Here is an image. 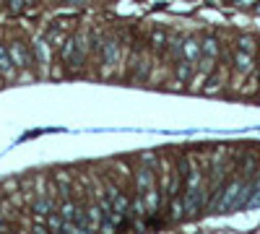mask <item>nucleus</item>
Returning a JSON list of instances; mask_svg holds the SVG:
<instances>
[{"label":"nucleus","mask_w":260,"mask_h":234,"mask_svg":"<svg viewBox=\"0 0 260 234\" xmlns=\"http://www.w3.org/2000/svg\"><path fill=\"white\" fill-rule=\"evenodd\" d=\"M8 52H11V60H13L16 68H31L34 65V57H31V52L24 42H11Z\"/></svg>","instance_id":"obj_1"},{"label":"nucleus","mask_w":260,"mask_h":234,"mask_svg":"<svg viewBox=\"0 0 260 234\" xmlns=\"http://www.w3.org/2000/svg\"><path fill=\"white\" fill-rule=\"evenodd\" d=\"M107 190H110V193H107V198H110L112 200V208H115V214L117 216H130V200L120 193V190L115 187V185H110V187H107Z\"/></svg>","instance_id":"obj_2"},{"label":"nucleus","mask_w":260,"mask_h":234,"mask_svg":"<svg viewBox=\"0 0 260 234\" xmlns=\"http://www.w3.org/2000/svg\"><path fill=\"white\" fill-rule=\"evenodd\" d=\"M156 182H154V172H151L148 166H141L138 172H136V193L138 195H143L148 187H154Z\"/></svg>","instance_id":"obj_3"},{"label":"nucleus","mask_w":260,"mask_h":234,"mask_svg":"<svg viewBox=\"0 0 260 234\" xmlns=\"http://www.w3.org/2000/svg\"><path fill=\"white\" fill-rule=\"evenodd\" d=\"M180 50H182V57L185 60H190V62H198L201 60V42L198 39H185L182 45H180Z\"/></svg>","instance_id":"obj_4"},{"label":"nucleus","mask_w":260,"mask_h":234,"mask_svg":"<svg viewBox=\"0 0 260 234\" xmlns=\"http://www.w3.org/2000/svg\"><path fill=\"white\" fill-rule=\"evenodd\" d=\"M13 73H16V65L11 60V52H8V47L0 45V76H3V78H13Z\"/></svg>","instance_id":"obj_5"},{"label":"nucleus","mask_w":260,"mask_h":234,"mask_svg":"<svg viewBox=\"0 0 260 234\" xmlns=\"http://www.w3.org/2000/svg\"><path fill=\"white\" fill-rule=\"evenodd\" d=\"M102 55H104V65H107V68L117 65V60H120V47H117V42H104Z\"/></svg>","instance_id":"obj_6"},{"label":"nucleus","mask_w":260,"mask_h":234,"mask_svg":"<svg viewBox=\"0 0 260 234\" xmlns=\"http://www.w3.org/2000/svg\"><path fill=\"white\" fill-rule=\"evenodd\" d=\"M216 50H219V45H216V39H213V37H206V39H203V45H201V55L206 57V65H203V71H208V68H211V62H213V57H216Z\"/></svg>","instance_id":"obj_7"},{"label":"nucleus","mask_w":260,"mask_h":234,"mask_svg":"<svg viewBox=\"0 0 260 234\" xmlns=\"http://www.w3.org/2000/svg\"><path fill=\"white\" fill-rule=\"evenodd\" d=\"M34 55H37V62H42V65L47 68V62H50V42L45 37H39L34 42Z\"/></svg>","instance_id":"obj_8"},{"label":"nucleus","mask_w":260,"mask_h":234,"mask_svg":"<svg viewBox=\"0 0 260 234\" xmlns=\"http://www.w3.org/2000/svg\"><path fill=\"white\" fill-rule=\"evenodd\" d=\"M86 221H89V231H96L104 221V214H102V208L99 206H89L86 208Z\"/></svg>","instance_id":"obj_9"},{"label":"nucleus","mask_w":260,"mask_h":234,"mask_svg":"<svg viewBox=\"0 0 260 234\" xmlns=\"http://www.w3.org/2000/svg\"><path fill=\"white\" fill-rule=\"evenodd\" d=\"M252 71V52L247 50H237V73H250Z\"/></svg>","instance_id":"obj_10"},{"label":"nucleus","mask_w":260,"mask_h":234,"mask_svg":"<svg viewBox=\"0 0 260 234\" xmlns=\"http://www.w3.org/2000/svg\"><path fill=\"white\" fill-rule=\"evenodd\" d=\"M31 208H34V214H37L39 219H47V216L52 214V211H55V203H52L50 198H37Z\"/></svg>","instance_id":"obj_11"},{"label":"nucleus","mask_w":260,"mask_h":234,"mask_svg":"<svg viewBox=\"0 0 260 234\" xmlns=\"http://www.w3.org/2000/svg\"><path fill=\"white\" fill-rule=\"evenodd\" d=\"M169 219H172V221H182V219H185V203H182V198H180V195H172Z\"/></svg>","instance_id":"obj_12"},{"label":"nucleus","mask_w":260,"mask_h":234,"mask_svg":"<svg viewBox=\"0 0 260 234\" xmlns=\"http://www.w3.org/2000/svg\"><path fill=\"white\" fill-rule=\"evenodd\" d=\"M57 214L62 216V221H73V216H76V203H73L71 198H65V200L60 203V208H57Z\"/></svg>","instance_id":"obj_13"},{"label":"nucleus","mask_w":260,"mask_h":234,"mask_svg":"<svg viewBox=\"0 0 260 234\" xmlns=\"http://www.w3.org/2000/svg\"><path fill=\"white\" fill-rule=\"evenodd\" d=\"M190 76H192V62L182 57V60L177 62V78H180V81H190Z\"/></svg>","instance_id":"obj_14"},{"label":"nucleus","mask_w":260,"mask_h":234,"mask_svg":"<svg viewBox=\"0 0 260 234\" xmlns=\"http://www.w3.org/2000/svg\"><path fill=\"white\" fill-rule=\"evenodd\" d=\"M62 226V216L60 214H55V211H52V214L47 216V229H52V231H57Z\"/></svg>","instance_id":"obj_15"},{"label":"nucleus","mask_w":260,"mask_h":234,"mask_svg":"<svg viewBox=\"0 0 260 234\" xmlns=\"http://www.w3.org/2000/svg\"><path fill=\"white\" fill-rule=\"evenodd\" d=\"M26 3H29V0H8V8H11V11H21Z\"/></svg>","instance_id":"obj_16"},{"label":"nucleus","mask_w":260,"mask_h":234,"mask_svg":"<svg viewBox=\"0 0 260 234\" xmlns=\"http://www.w3.org/2000/svg\"><path fill=\"white\" fill-rule=\"evenodd\" d=\"M252 3H255V0H240V6H242V8H250Z\"/></svg>","instance_id":"obj_17"},{"label":"nucleus","mask_w":260,"mask_h":234,"mask_svg":"<svg viewBox=\"0 0 260 234\" xmlns=\"http://www.w3.org/2000/svg\"><path fill=\"white\" fill-rule=\"evenodd\" d=\"M0 229H3V231H6V224H0Z\"/></svg>","instance_id":"obj_18"},{"label":"nucleus","mask_w":260,"mask_h":234,"mask_svg":"<svg viewBox=\"0 0 260 234\" xmlns=\"http://www.w3.org/2000/svg\"><path fill=\"white\" fill-rule=\"evenodd\" d=\"M0 3H8V0H0Z\"/></svg>","instance_id":"obj_19"},{"label":"nucleus","mask_w":260,"mask_h":234,"mask_svg":"<svg viewBox=\"0 0 260 234\" xmlns=\"http://www.w3.org/2000/svg\"><path fill=\"white\" fill-rule=\"evenodd\" d=\"M0 83H3V76H0Z\"/></svg>","instance_id":"obj_20"},{"label":"nucleus","mask_w":260,"mask_h":234,"mask_svg":"<svg viewBox=\"0 0 260 234\" xmlns=\"http://www.w3.org/2000/svg\"><path fill=\"white\" fill-rule=\"evenodd\" d=\"M73 3H78V0H73Z\"/></svg>","instance_id":"obj_21"}]
</instances>
